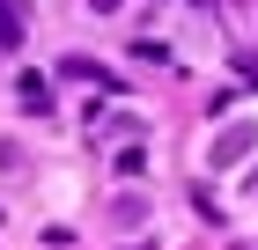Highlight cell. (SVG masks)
I'll use <instances>...</instances> for the list:
<instances>
[{
    "mask_svg": "<svg viewBox=\"0 0 258 250\" xmlns=\"http://www.w3.org/2000/svg\"><path fill=\"white\" fill-rule=\"evenodd\" d=\"M251 147H258V125H251V118H243V125H229V133H221L214 147H207V162H214V170H221V162H236V154H251Z\"/></svg>",
    "mask_w": 258,
    "mask_h": 250,
    "instance_id": "6da1fadb",
    "label": "cell"
},
{
    "mask_svg": "<svg viewBox=\"0 0 258 250\" xmlns=\"http://www.w3.org/2000/svg\"><path fill=\"white\" fill-rule=\"evenodd\" d=\"M251 192H258V184H251Z\"/></svg>",
    "mask_w": 258,
    "mask_h": 250,
    "instance_id": "7a4b0ae2",
    "label": "cell"
}]
</instances>
